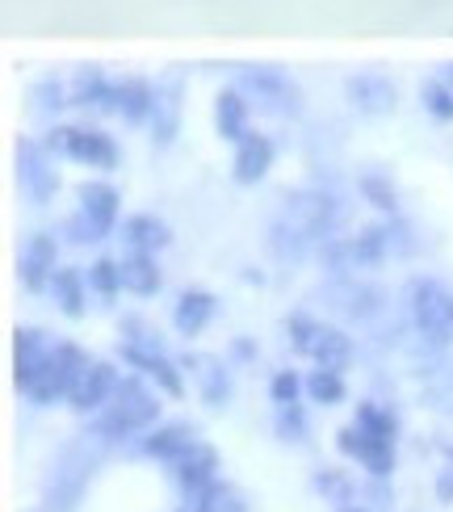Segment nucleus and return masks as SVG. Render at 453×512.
I'll return each mask as SVG.
<instances>
[{
    "mask_svg": "<svg viewBox=\"0 0 453 512\" xmlns=\"http://www.w3.org/2000/svg\"><path fill=\"white\" fill-rule=\"evenodd\" d=\"M63 152L76 156V160H89V164H101V168H110L118 160L114 152V143L105 139V135H84V131H63Z\"/></svg>",
    "mask_w": 453,
    "mask_h": 512,
    "instance_id": "nucleus-1",
    "label": "nucleus"
},
{
    "mask_svg": "<svg viewBox=\"0 0 453 512\" xmlns=\"http://www.w3.org/2000/svg\"><path fill=\"white\" fill-rule=\"evenodd\" d=\"M210 479H214V454L202 450V445H189L181 454V483L189 492H210Z\"/></svg>",
    "mask_w": 453,
    "mask_h": 512,
    "instance_id": "nucleus-2",
    "label": "nucleus"
},
{
    "mask_svg": "<svg viewBox=\"0 0 453 512\" xmlns=\"http://www.w3.org/2000/svg\"><path fill=\"white\" fill-rule=\"evenodd\" d=\"M269 160H273V147L265 143V139H256V135H248V139H240V156H235V177L240 181H256L269 168Z\"/></svg>",
    "mask_w": 453,
    "mask_h": 512,
    "instance_id": "nucleus-3",
    "label": "nucleus"
},
{
    "mask_svg": "<svg viewBox=\"0 0 453 512\" xmlns=\"http://www.w3.org/2000/svg\"><path fill=\"white\" fill-rule=\"evenodd\" d=\"M84 215H89V227L93 231H105L118 215V194L110 185H89L84 189Z\"/></svg>",
    "mask_w": 453,
    "mask_h": 512,
    "instance_id": "nucleus-4",
    "label": "nucleus"
},
{
    "mask_svg": "<svg viewBox=\"0 0 453 512\" xmlns=\"http://www.w3.org/2000/svg\"><path fill=\"white\" fill-rule=\"evenodd\" d=\"M420 324L428 328V332H449V324H453V303H449V294H441L437 286H428L424 294H420Z\"/></svg>",
    "mask_w": 453,
    "mask_h": 512,
    "instance_id": "nucleus-5",
    "label": "nucleus"
},
{
    "mask_svg": "<svg viewBox=\"0 0 453 512\" xmlns=\"http://www.w3.org/2000/svg\"><path fill=\"white\" fill-rule=\"evenodd\" d=\"M110 382H114V378H110V366H93V370L84 366V374L76 378V387H72L68 395L76 399V408H97V399L110 391Z\"/></svg>",
    "mask_w": 453,
    "mask_h": 512,
    "instance_id": "nucleus-6",
    "label": "nucleus"
},
{
    "mask_svg": "<svg viewBox=\"0 0 453 512\" xmlns=\"http://www.w3.org/2000/svg\"><path fill=\"white\" fill-rule=\"evenodd\" d=\"M214 315V298L210 294H185L177 307V328L181 332H202V324Z\"/></svg>",
    "mask_w": 453,
    "mask_h": 512,
    "instance_id": "nucleus-7",
    "label": "nucleus"
},
{
    "mask_svg": "<svg viewBox=\"0 0 453 512\" xmlns=\"http://www.w3.org/2000/svg\"><path fill=\"white\" fill-rule=\"evenodd\" d=\"M122 286H131L139 294H151L160 286V273H156V265H151L147 256H131V261L122 265Z\"/></svg>",
    "mask_w": 453,
    "mask_h": 512,
    "instance_id": "nucleus-8",
    "label": "nucleus"
},
{
    "mask_svg": "<svg viewBox=\"0 0 453 512\" xmlns=\"http://www.w3.org/2000/svg\"><path fill=\"white\" fill-rule=\"evenodd\" d=\"M51 265H55V248H51V240H30L26 256H21L26 282H30V286H38V282H42V273H47Z\"/></svg>",
    "mask_w": 453,
    "mask_h": 512,
    "instance_id": "nucleus-9",
    "label": "nucleus"
},
{
    "mask_svg": "<svg viewBox=\"0 0 453 512\" xmlns=\"http://www.w3.org/2000/svg\"><path fill=\"white\" fill-rule=\"evenodd\" d=\"M307 391H311V399H315V403H340V399H344V382H340V370H328V366H323L319 374H311Z\"/></svg>",
    "mask_w": 453,
    "mask_h": 512,
    "instance_id": "nucleus-10",
    "label": "nucleus"
},
{
    "mask_svg": "<svg viewBox=\"0 0 453 512\" xmlns=\"http://www.w3.org/2000/svg\"><path fill=\"white\" fill-rule=\"evenodd\" d=\"M219 126H223V135L227 139H248L244 135V101L240 97H219Z\"/></svg>",
    "mask_w": 453,
    "mask_h": 512,
    "instance_id": "nucleus-11",
    "label": "nucleus"
},
{
    "mask_svg": "<svg viewBox=\"0 0 453 512\" xmlns=\"http://www.w3.org/2000/svg\"><path fill=\"white\" fill-rule=\"evenodd\" d=\"M189 437H185V429H164V433H156L147 441V454H160V458H177V454H185L189 450Z\"/></svg>",
    "mask_w": 453,
    "mask_h": 512,
    "instance_id": "nucleus-12",
    "label": "nucleus"
},
{
    "mask_svg": "<svg viewBox=\"0 0 453 512\" xmlns=\"http://www.w3.org/2000/svg\"><path fill=\"white\" fill-rule=\"evenodd\" d=\"M126 231H131V244H135V248H156V244L168 240L164 227L151 223V219H131V223H126Z\"/></svg>",
    "mask_w": 453,
    "mask_h": 512,
    "instance_id": "nucleus-13",
    "label": "nucleus"
},
{
    "mask_svg": "<svg viewBox=\"0 0 453 512\" xmlns=\"http://www.w3.org/2000/svg\"><path fill=\"white\" fill-rule=\"evenodd\" d=\"M55 290H59V298H63V311H68V315H80V277H76L72 269L55 273Z\"/></svg>",
    "mask_w": 453,
    "mask_h": 512,
    "instance_id": "nucleus-14",
    "label": "nucleus"
},
{
    "mask_svg": "<svg viewBox=\"0 0 453 512\" xmlns=\"http://www.w3.org/2000/svg\"><path fill=\"white\" fill-rule=\"evenodd\" d=\"M89 282H93L97 290H105V294L118 290V286H122V265H114V261H97L93 273H89Z\"/></svg>",
    "mask_w": 453,
    "mask_h": 512,
    "instance_id": "nucleus-15",
    "label": "nucleus"
},
{
    "mask_svg": "<svg viewBox=\"0 0 453 512\" xmlns=\"http://www.w3.org/2000/svg\"><path fill=\"white\" fill-rule=\"evenodd\" d=\"M273 399L282 403V408H294V399H298V378H294L290 370L273 378Z\"/></svg>",
    "mask_w": 453,
    "mask_h": 512,
    "instance_id": "nucleus-16",
    "label": "nucleus"
},
{
    "mask_svg": "<svg viewBox=\"0 0 453 512\" xmlns=\"http://www.w3.org/2000/svg\"><path fill=\"white\" fill-rule=\"evenodd\" d=\"M437 487H441V496H445V500H453V471H445Z\"/></svg>",
    "mask_w": 453,
    "mask_h": 512,
    "instance_id": "nucleus-17",
    "label": "nucleus"
},
{
    "mask_svg": "<svg viewBox=\"0 0 453 512\" xmlns=\"http://www.w3.org/2000/svg\"><path fill=\"white\" fill-rule=\"evenodd\" d=\"M340 512H361V508H340Z\"/></svg>",
    "mask_w": 453,
    "mask_h": 512,
    "instance_id": "nucleus-18",
    "label": "nucleus"
}]
</instances>
